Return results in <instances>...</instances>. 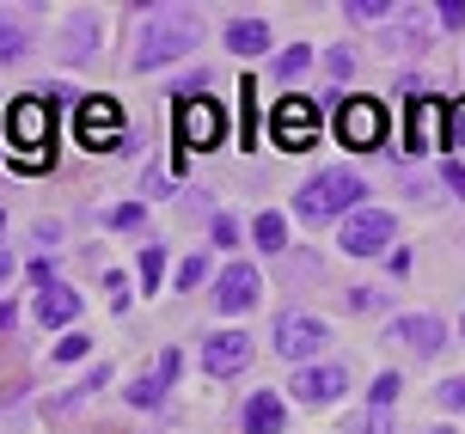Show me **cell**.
Wrapping results in <instances>:
<instances>
[{"mask_svg": "<svg viewBox=\"0 0 465 434\" xmlns=\"http://www.w3.org/2000/svg\"><path fill=\"white\" fill-rule=\"evenodd\" d=\"M203 44V25L190 6H153L147 25H141V49H135V68H165V62H178L190 49Z\"/></svg>", "mask_w": 465, "mask_h": 434, "instance_id": "cell-1", "label": "cell"}, {"mask_svg": "<svg viewBox=\"0 0 465 434\" xmlns=\"http://www.w3.org/2000/svg\"><path fill=\"white\" fill-rule=\"evenodd\" d=\"M361 196H368V183L355 178L349 165H331V172H319L312 183H301V190H294V214H301V221H331V214L355 208Z\"/></svg>", "mask_w": 465, "mask_h": 434, "instance_id": "cell-2", "label": "cell"}, {"mask_svg": "<svg viewBox=\"0 0 465 434\" xmlns=\"http://www.w3.org/2000/svg\"><path fill=\"white\" fill-rule=\"evenodd\" d=\"M6 135H13V165L44 172V165H49V135H55L49 104H44V98H19V104L6 111Z\"/></svg>", "mask_w": 465, "mask_h": 434, "instance_id": "cell-3", "label": "cell"}, {"mask_svg": "<svg viewBox=\"0 0 465 434\" xmlns=\"http://www.w3.org/2000/svg\"><path fill=\"white\" fill-rule=\"evenodd\" d=\"M337 141L355 147V153H373V147L386 141V111H380L373 98H343V104H337Z\"/></svg>", "mask_w": 465, "mask_h": 434, "instance_id": "cell-4", "label": "cell"}, {"mask_svg": "<svg viewBox=\"0 0 465 434\" xmlns=\"http://www.w3.org/2000/svg\"><path fill=\"white\" fill-rule=\"evenodd\" d=\"M270 135H276V147H288V153L319 147V104H312V98H282L276 116H270Z\"/></svg>", "mask_w": 465, "mask_h": 434, "instance_id": "cell-5", "label": "cell"}, {"mask_svg": "<svg viewBox=\"0 0 465 434\" xmlns=\"http://www.w3.org/2000/svg\"><path fill=\"white\" fill-rule=\"evenodd\" d=\"M74 135H80V147H93V153H111V147H123V111H116L111 98H80Z\"/></svg>", "mask_w": 465, "mask_h": 434, "instance_id": "cell-6", "label": "cell"}, {"mask_svg": "<svg viewBox=\"0 0 465 434\" xmlns=\"http://www.w3.org/2000/svg\"><path fill=\"white\" fill-rule=\"evenodd\" d=\"M221 129H227V116H221V104L214 98H184L178 104V141H184V153H209V147H221Z\"/></svg>", "mask_w": 465, "mask_h": 434, "instance_id": "cell-7", "label": "cell"}, {"mask_svg": "<svg viewBox=\"0 0 465 434\" xmlns=\"http://www.w3.org/2000/svg\"><path fill=\"white\" fill-rule=\"evenodd\" d=\"M392 214H380V208H361V214H349L343 221V252L349 257H380L392 245Z\"/></svg>", "mask_w": 465, "mask_h": 434, "instance_id": "cell-8", "label": "cell"}, {"mask_svg": "<svg viewBox=\"0 0 465 434\" xmlns=\"http://www.w3.org/2000/svg\"><path fill=\"white\" fill-rule=\"evenodd\" d=\"M325 319H312V312H282L276 319V349L288 361H306V355H319L325 349Z\"/></svg>", "mask_w": 465, "mask_h": 434, "instance_id": "cell-9", "label": "cell"}, {"mask_svg": "<svg viewBox=\"0 0 465 434\" xmlns=\"http://www.w3.org/2000/svg\"><path fill=\"white\" fill-rule=\"evenodd\" d=\"M245 361H252V337H245V330H214L209 343H203V367H209L214 380L239 373Z\"/></svg>", "mask_w": 465, "mask_h": 434, "instance_id": "cell-10", "label": "cell"}, {"mask_svg": "<svg viewBox=\"0 0 465 434\" xmlns=\"http://www.w3.org/2000/svg\"><path fill=\"white\" fill-rule=\"evenodd\" d=\"M257 270L252 263H232V270H221V281H214V306L221 312H245V306H257Z\"/></svg>", "mask_w": 465, "mask_h": 434, "instance_id": "cell-11", "label": "cell"}, {"mask_svg": "<svg viewBox=\"0 0 465 434\" xmlns=\"http://www.w3.org/2000/svg\"><path fill=\"white\" fill-rule=\"evenodd\" d=\"M343 386H349L343 367H301V373H294V398H301V404H337Z\"/></svg>", "mask_w": 465, "mask_h": 434, "instance_id": "cell-12", "label": "cell"}, {"mask_svg": "<svg viewBox=\"0 0 465 434\" xmlns=\"http://www.w3.org/2000/svg\"><path fill=\"white\" fill-rule=\"evenodd\" d=\"M453 123V111H447L441 98H417V111H411V141L404 147H435V141H447L441 129Z\"/></svg>", "mask_w": 465, "mask_h": 434, "instance_id": "cell-13", "label": "cell"}, {"mask_svg": "<svg viewBox=\"0 0 465 434\" xmlns=\"http://www.w3.org/2000/svg\"><path fill=\"white\" fill-rule=\"evenodd\" d=\"M392 337H398V343H411L417 355H435L447 330H441V319H422V312H411V319H398V324H392Z\"/></svg>", "mask_w": 465, "mask_h": 434, "instance_id": "cell-14", "label": "cell"}, {"mask_svg": "<svg viewBox=\"0 0 465 434\" xmlns=\"http://www.w3.org/2000/svg\"><path fill=\"white\" fill-rule=\"evenodd\" d=\"M37 319H44L49 330L74 324V319H80V294H74V288H44V300H37Z\"/></svg>", "mask_w": 465, "mask_h": 434, "instance_id": "cell-15", "label": "cell"}, {"mask_svg": "<svg viewBox=\"0 0 465 434\" xmlns=\"http://www.w3.org/2000/svg\"><path fill=\"white\" fill-rule=\"evenodd\" d=\"M93 44H98V13H74V19H68V37H62V55H68V62H86V55H93Z\"/></svg>", "mask_w": 465, "mask_h": 434, "instance_id": "cell-16", "label": "cell"}, {"mask_svg": "<svg viewBox=\"0 0 465 434\" xmlns=\"http://www.w3.org/2000/svg\"><path fill=\"white\" fill-rule=\"evenodd\" d=\"M245 429H252V434H282V398H276V391H252V404H245Z\"/></svg>", "mask_w": 465, "mask_h": 434, "instance_id": "cell-17", "label": "cell"}, {"mask_svg": "<svg viewBox=\"0 0 465 434\" xmlns=\"http://www.w3.org/2000/svg\"><path fill=\"white\" fill-rule=\"evenodd\" d=\"M227 49H232V55H263V49H270L263 19H232L227 25Z\"/></svg>", "mask_w": 465, "mask_h": 434, "instance_id": "cell-18", "label": "cell"}, {"mask_svg": "<svg viewBox=\"0 0 465 434\" xmlns=\"http://www.w3.org/2000/svg\"><path fill=\"white\" fill-rule=\"evenodd\" d=\"M25 55V19L0 6V62H19Z\"/></svg>", "mask_w": 465, "mask_h": 434, "instance_id": "cell-19", "label": "cell"}, {"mask_svg": "<svg viewBox=\"0 0 465 434\" xmlns=\"http://www.w3.org/2000/svg\"><path fill=\"white\" fill-rule=\"evenodd\" d=\"M282 245H288L282 214H257V252H282Z\"/></svg>", "mask_w": 465, "mask_h": 434, "instance_id": "cell-20", "label": "cell"}, {"mask_svg": "<svg viewBox=\"0 0 465 434\" xmlns=\"http://www.w3.org/2000/svg\"><path fill=\"white\" fill-rule=\"evenodd\" d=\"M343 13H349V19H355V25H373V19H392L398 6H386V0H349Z\"/></svg>", "mask_w": 465, "mask_h": 434, "instance_id": "cell-21", "label": "cell"}, {"mask_svg": "<svg viewBox=\"0 0 465 434\" xmlns=\"http://www.w3.org/2000/svg\"><path fill=\"white\" fill-rule=\"evenodd\" d=\"M165 398V380L160 373H147V380H135V386H129V404H141V410H147V404H160Z\"/></svg>", "mask_w": 465, "mask_h": 434, "instance_id": "cell-22", "label": "cell"}, {"mask_svg": "<svg viewBox=\"0 0 465 434\" xmlns=\"http://www.w3.org/2000/svg\"><path fill=\"white\" fill-rule=\"evenodd\" d=\"M160 275H165V252H160V245H147V252H141V281L160 288Z\"/></svg>", "mask_w": 465, "mask_h": 434, "instance_id": "cell-23", "label": "cell"}, {"mask_svg": "<svg viewBox=\"0 0 465 434\" xmlns=\"http://www.w3.org/2000/svg\"><path fill=\"white\" fill-rule=\"evenodd\" d=\"M245 147H257V80H245Z\"/></svg>", "mask_w": 465, "mask_h": 434, "instance_id": "cell-24", "label": "cell"}, {"mask_svg": "<svg viewBox=\"0 0 465 434\" xmlns=\"http://www.w3.org/2000/svg\"><path fill=\"white\" fill-rule=\"evenodd\" d=\"M111 227H116V232H135V227H141V202H123V208H111Z\"/></svg>", "mask_w": 465, "mask_h": 434, "instance_id": "cell-25", "label": "cell"}, {"mask_svg": "<svg viewBox=\"0 0 465 434\" xmlns=\"http://www.w3.org/2000/svg\"><path fill=\"white\" fill-rule=\"evenodd\" d=\"M392 398H398V373H380V380H373V410H386Z\"/></svg>", "mask_w": 465, "mask_h": 434, "instance_id": "cell-26", "label": "cell"}, {"mask_svg": "<svg viewBox=\"0 0 465 434\" xmlns=\"http://www.w3.org/2000/svg\"><path fill=\"white\" fill-rule=\"evenodd\" d=\"M86 349H93V337H62V343H55V361H80Z\"/></svg>", "mask_w": 465, "mask_h": 434, "instance_id": "cell-27", "label": "cell"}, {"mask_svg": "<svg viewBox=\"0 0 465 434\" xmlns=\"http://www.w3.org/2000/svg\"><path fill=\"white\" fill-rule=\"evenodd\" d=\"M306 62H312V55H306V44H301V49H288V55L276 62V74H282V80H294V74H301Z\"/></svg>", "mask_w": 465, "mask_h": 434, "instance_id": "cell-28", "label": "cell"}, {"mask_svg": "<svg viewBox=\"0 0 465 434\" xmlns=\"http://www.w3.org/2000/svg\"><path fill=\"white\" fill-rule=\"evenodd\" d=\"M203 275H209V257H190L184 270H178V288H196V281H203Z\"/></svg>", "mask_w": 465, "mask_h": 434, "instance_id": "cell-29", "label": "cell"}, {"mask_svg": "<svg viewBox=\"0 0 465 434\" xmlns=\"http://www.w3.org/2000/svg\"><path fill=\"white\" fill-rule=\"evenodd\" d=\"M441 25H447V31H460V25H465V0H441Z\"/></svg>", "mask_w": 465, "mask_h": 434, "instance_id": "cell-30", "label": "cell"}, {"mask_svg": "<svg viewBox=\"0 0 465 434\" xmlns=\"http://www.w3.org/2000/svg\"><path fill=\"white\" fill-rule=\"evenodd\" d=\"M441 404H447V410H465V380H447V386H441Z\"/></svg>", "mask_w": 465, "mask_h": 434, "instance_id": "cell-31", "label": "cell"}, {"mask_svg": "<svg viewBox=\"0 0 465 434\" xmlns=\"http://www.w3.org/2000/svg\"><path fill=\"white\" fill-rule=\"evenodd\" d=\"M441 178H447V190H453V196L465 202V165H453V160H447V165H441Z\"/></svg>", "mask_w": 465, "mask_h": 434, "instance_id": "cell-32", "label": "cell"}, {"mask_svg": "<svg viewBox=\"0 0 465 434\" xmlns=\"http://www.w3.org/2000/svg\"><path fill=\"white\" fill-rule=\"evenodd\" d=\"M214 245H239V227H232L227 214H214Z\"/></svg>", "mask_w": 465, "mask_h": 434, "instance_id": "cell-33", "label": "cell"}, {"mask_svg": "<svg viewBox=\"0 0 465 434\" xmlns=\"http://www.w3.org/2000/svg\"><path fill=\"white\" fill-rule=\"evenodd\" d=\"M325 68H331V74H337V80H343V74H349V68H355V55H349V49H331V62H325Z\"/></svg>", "mask_w": 465, "mask_h": 434, "instance_id": "cell-34", "label": "cell"}, {"mask_svg": "<svg viewBox=\"0 0 465 434\" xmlns=\"http://www.w3.org/2000/svg\"><path fill=\"white\" fill-rule=\"evenodd\" d=\"M13 324H19V306H13V300H0V330H13Z\"/></svg>", "mask_w": 465, "mask_h": 434, "instance_id": "cell-35", "label": "cell"}, {"mask_svg": "<svg viewBox=\"0 0 465 434\" xmlns=\"http://www.w3.org/2000/svg\"><path fill=\"white\" fill-rule=\"evenodd\" d=\"M0 275H13V257H0Z\"/></svg>", "mask_w": 465, "mask_h": 434, "instance_id": "cell-36", "label": "cell"}, {"mask_svg": "<svg viewBox=\"0 0 465 434\" xmlns=\"http://www.w3.org/2000/svg\"><path fill=\"white\" fill-rule=\"evenodd\" d=\"M435 434H447V429H435Z\"/></svg>", "mask_w": 465, "mask_h": 434, "instance_id": "cell-37", "label": "cell"}, {"mask_svg": "<svg viewBox=\"0 0 465 434\" xmlns=\"http://www.w3.org/2000/svg\"><path fill=\"white\" fill-rule=\"evenodd\" d=\"M0 227H6V221H0Z\"/></svg>", "mask_w": 465, "mask_h": 434, "instance_id": "cell-38", "label": "cell"}]
</instances>
